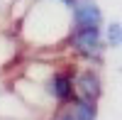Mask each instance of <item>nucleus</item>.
I'll return each instance as SVG.
<instances>
[{
  "instance_id": "5",
  "label": "nucleus",
  "mask_w": 122,
  "mask_h": 120,
  "mask_svg": "<svg viewBox=\"0 0 122 120\" xmlns=\"http://www.w3.org/2000/svg\"><path fill=\"white\" fill-rule=\"evenodd\" d=\"M73 115L81 118V120H95V108H93V103H90L88 98H83V101L76 103V113Z\"/></svg>"
},
{
  "instance_id": "3",
  "label": "nucleus",
  "mask_w": 122,
  "mask_h": 120,
  "mask_svg": "<svg viewBox=\"0 0 122 120\" xmlns=\"http://www.w3.org/2000/svg\"><path fill=\"white\" fill-rule=\"evenodd\" d=\"M78 91H81L83 98H88V101L98 98V93H100L98 76H93V71H83V74L78 76Z\"/></svg>"
},
{
  "instance_id": "4",
  "label": "nucleus",
  "mask_w": 122,
  "mask_h": 120,
  "mask_svg": "<svg viewBox=\"0 0 122 120\" xmlns=\"http://www.w3.org/2000/svg\"><path fill=\"white\" fill-rule=\"evenodd\" d=\"M49 91H51L59 101H68V98L73 96V83H71V78H68L66 74H56V76L51 78Z\"/></svg>"
},
{
  "instance_id": "2",
  "label": "nucleus",
  "mask_w": 122,
  "mask_h": 120,
  "mask_svg": "<svg viewBox=\"0 0 122 120\" xmlns=\"http://www.w3.org/2000/svg\"><path fill=\"white\" fill-rule=\"evenodd\" d=\"M103 15L95 3L90 0H81V3H73V22L76 25H98Z\"/></svg>"
},
{
  "instance_id": "7",
  "label": "nucleus",
  "mask_w": 122,
  "mask_h": 120,
  "mask_svg": "<svg viewBox=\"0 0 122 120\" xmlns=\"http://www.w3.org/2000/svg\"><path fill=\"white\" fill-rule=\"evenodd\" d=\"M61 120H81V118H76V115H64Z\"/></svg>"
},
{
  "instance_id": "6",
  "label": "nucleus",
  "mask_w": 122,
  "mask_h": 120,
  "mask_svg": "<svg viewBox=\"0 0 122 120\" xmlns=\"http://www.w3.org/2000/svg\"><path fill=\"white\" fill-rule=\"evenodd\" d=\"M107 39H110V47H120V39H122V32H120V25H110L107 27Z\"/></svg>"
},
{
  "instance_id": "1",
  "label": "nucleus",
  "mask_w": 122,
  "mask_h": 120,
  "mask_svg": "<svg viewBox=\"0 0 122 120\" xmlns=\"http://www.w3.org/2000/svg\"><path fill=\"white\" fill-rule=\"evenodd\" d=\"M71 42L86 56L98 54V49H100V29H98V25H76L73 34H71Z\"/></svg>"
},
{
  "instance_id": "8",
  "label": "nucleus",
  "mask_w": 122,
  "mask_h": 120,
  "mask_svg": "<svg viewBox=\"0 0 122 120\" xmlns=\"http://www.w3.org/2000/svg\"><path fill=\"white\" fill-rule=\"evenodd\" d=\"M61 3H66V5H73V3H76V0H61Z\"/></svg>"
}]
</instances>
